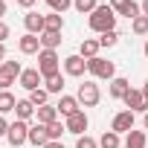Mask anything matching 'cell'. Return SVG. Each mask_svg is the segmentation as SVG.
<instances>
[{
	"instance_id": "cell-1",
	"label": "cell",
	"mask_w": 148,
	"mask_h": 148,
	"mask_svg": "<svg viewBox=\"0 0 148 148\" xmlns=\"http://www.w3.org/2000/svg\"><path fill=\"white\" fill-rule=\"evenodd\" d=\"M116 18H119V15L110 9V3H102V6L93 9V15H87V26H90L96 35H105V32L116 29Z\"/></svg>"
},
{
	"instance_id": "cell-2",
	"label": "cell",
	"mask_w": 148,
	"mask_h": 148,
	"mask_svg": "<svg viewBox=\"0 0 148 148\" xmlns=\"http://www.w3.org/2000/svg\"><path fill=\"white\" fill-rule=\"evenodd\" d=\"M87 73H90L93 79H108V82H113V79H116V64L108 61V58H102V55H96V58L87 61Z\"/></svg>"
},
{
	"instance_id": "cell-3",
	"label": "cell",
	"mask_w": 148,
	"mask_h": 148,
	"mask_svg": "<svg viewBox=\"0 0 148 148\" xmlns=\"http://www.w3.org/2000/svg\"><path fill=\"white\" fill-rule=\"evenodd\" d=\"M58 61H61V58H58L55 49H41V52H38V73H41L44 79L58 76V73H61V70H58V67H61Z\"/></svg>"
},
{
	"instance_id": "cell-4",
	"label": "cell",
	"mask_w": 148,
	"mask_h": 148,
	"mask_svg": "<svg viewBox=\"0 0 148 148\" xmlns=\"http://www.w3.org/2000/svg\"><path fill=\"white\" fill-rule=\"evenodd\" d=\"M76 99H79V105H82V108H96V105L102 102V90H99V84H96V82H84V84H79Z\"/></svg>"
},
{
	"instance_id": "cell-5",
	"label": "cell",
	"mask_w": 148,
	"mask_h": 148,
	"mask_svg": "<svg viewBox=\"0 0 148 148\" xmlns=\"http://www.w3.org/2000/svg\"><path fill=\"white\" fill-rule=\"evenodd\" d=\"M6 139H9V145H12V148H18V145L29 142V122H23V119H15V122L9 125V134H6Z\"/></svg>"
},
{
	"instance_id": "cell-6",
	"label": "cell",
	"mask_w": 148,
	"mask_h": 148,
	"mask_svg": "<svg viewBox=\"0 0 148 148\" xmlns=\"http://www.w3.org/2000/svg\"><path fill=\"white\" fill-rule=\"evenodd\" d=\"M125 110H134V113H148V99H145V93L142 90H136V87H131L128 93H125Z\"/></svg>"
},
{
	"instance_id": "cell-7",
	"label": "cell",
	"mask_w": 148,
	"mask_h": 148,
	"mask_svg": "<svg viewBox=\"0 0 148 148\" xmlns=\"http://www.w3.org/2000/svg\"><path fill=\"white\" fill-rule=\"evenodd\" d=\"M61 64H64V73L73 76V79H82L84 73H87V58H82L79 52H76V55H67Z\"/></svg>"
},
{
	"instance_id": "cell-8",
	"label": "cell",
	"mask_w": 148,
	"mask_h": 148,
	"mask_svg": "<svg viewBox=\"0 0 148 148\" xmlns=\"http://www.w3.org/2000/svg\"><path fill=\"white\" fill-rule=\"evenodd\" d=\"M134 122H136V113H134V110H119V113L113 116V122H110V131L128 134V131H134Z\"/></svg>"
},
{
	"instance_id": "cell-9",
	"label": "cell",
	"mask_w": 148,
	"mask_h": 148,
	"mask_svg": "<svg viewBox=\"0 0 148 148\" xmlns=\"http://www.w3.org/2000/svg\"><path fill=\"white\" fill-rule=\"evenodd\" d=\"M110 9H113L116 15L128 18V21H134V18H139V15H142L139 3H134V0H110Z\"/></svg>"
},
{
	"instance_id": "cell-10",
	"label": "cell",
	"mask_w": 148,
	"mask_h": 148,
	"mask_svg": "<svg viewBox=\"0 0 148 148\" xmlns=\"http://www.w3.org/2000/svg\"><path fill=\"white\" fill-rule=\"evenodd\" d=\"M64 125H67V134H76V136H84V131H87L90 119H87V113H84V110H79V113L67 116V119H64Z\"/></svg>"
},
{
	"instance_id": "cell-11",
	"label": "cell",
	"mask_w": 148,
	"mask_h": 148,
	"mask_svg": "<svg viewBox=\"0 0 148 148\" xmlns=\"http://www.w3.org/2000/svg\"><path fill=\"white\" fill-rule=\"evenodd\" d=\"M18 84H21V87H23L26 93H32V90H38V87L44 84V76L38 73V67H32V70H23V73H21Z\"/></svg>"
},
{
	"instance_id": "cell-12",
	"label": "cell",
	"mask_w": 148,
	"mask_h": 148,
	"mask_svg": "<svg viewBox=\"0 0 148 148\" xmlns=\"http://www.w3.org/2000/svg\"><path fill=\"white\" fill-rule=\"evenodd\" d=\"M23 26L29 35H41L47 29V15H38V12H26L23 15Z\"/></svg>"
},
{
	"instance_id": "cell-13",
	"label": "cell",
	"mask_w": 148,
	"mask_h": 148,
	"mask_svg": "<svg viewBox=\"0 0 148 148\" xmlns=\"http://www.w3.org/2000/svg\"><path fill=\"white\" fill-rule=\"evenodd\" d=\"M55 108H58V116H64V119L82 110L79 99H76V96H67V93H61V99H58V105H55Z\"/></svg>"
},
{
	"instance_id": "cell-14",
	"label": "cell",
	"mask_w": 148,
	"mask_h": 148,
	"mask_svg": "<svg viewBox=\"0 0 148 148\" xmlns=\"http://www.w3.org/2000/svg\"><path fill=\"white\" fill-rule=\"evenodd\" d=\"M18 49H21L23 55H38V52H41V38H38V35H29V32H26V35H23V38L18 41Z\"/></svg>"
},
{
	"instance_id": "cell-15",
	"label": "cell",
	"mask_w": 148,
	"mask_h": 148,
	"mask_svg": "<svg viewBox=\"0 0 148 148\" xmlns=\"http://www.w3.org/2000/svg\"><path fill=\"white\" fill-rule=\"evenodd\" d=\"M29 142H32L35 148H44V145L49 142V134H47V125H41V122L29 125Z\"/></svg>"
},
{
	"instance_id": "cell-16",
	"label": "cell",
	"mask_w": 148,
	"mask_h": 148,
	"mask_svg": "<svg viewBox=\"0 0 148 148\" xmlns=\"http://www.w3.org/2000/svg\"><path fill=\"white\" fill-rule=\"evenodd\" d=\"M35 105L29 102V99H18V105H15V119H23V122H32V116H35Z\"/></svg>"
},
{
	"instance_id": "cell-17",
	"label": "cell",
	"mask_w": 148,
	"mask_h": 148,
	"mask_svg": "<svg viewBox=\"0 0 148 148\" xmlns=\"http://www.w3.org/2000/svg\"><path fill=\"white\" fill-rule=\"evenodd\" d=\"M99 49H102L99 38H84V41H82V47H79V55L90 61V58H96V55H99Z\"/></svg>"
},
{
	"instance_id": "cell-18",
	"label": "cell",
	"mask_w": 148,
	"mask_h": 148,
	"mask_svg": "<svg viewBox=\"0 0 148 148\" xmlns=\"http://www.w3.org/2000/svg\"><path fill=\"white\" fill-rule=\"evenodd\" d=\"M148 145V139H145V131H128L125 134V142H122V148H145Z\"/></svg>"
},
{
	"instance_id": "cell-19",
	"label": "cell",
	"mask_w": 148,
	"mask_h": 148,
	"mask_svg": "<svg viewBox=\"0 0 148 148\" xmlns=\"http://www.w3.org/2000/svg\"><path fill=\"white\" fill-rule=\"evenodd\" d=\"M35 119H38L41 125H52V122L58 119V108H55V105H44V108L35 110Z\"/></svg>"
},
{
	"instance_id": "cell-20",
	"label": "cell",
	"mask_w": 148,
	"mask_h": 148,
	"mask_svg": "<svg viewBox=\"0 0 148 148\" xmlns=\"http://www.w3.org/2000/svg\"><path fill=\"white\" fill-rule=\"evenodd\" d=\"M131 90V82L128 79H122V76H116L113 82H110V99H125V93Z\"/></svg>"
},
{
	"instance_id": "cell-21",
	"label": "cell",
	"mask_w": 148,
	"mask_h": 148,
	"mask_svg": "<svg viewBox=\"0 0 148 148\" xmlns=\"http://www.w3.org/2000/svg\"><path fill=\"white\" fill-rule=\"evenodd\" d=\"M44 87H47V93H49V96H55V93H64V76L58 73V76H49V79H44Z\"/></svg>"
},
{
	"instance_id": "cell-22",
	"label": "cell",
	"mask_w": 148,
	"mask_h": 148,
	"mask_svg": "<svg viewBox=\"0 0 148 148\" xmlns=\"http://www.w3.org/2000/svg\"><path fill=\"white\" fill-rule=\"evenodd\" d=\"M41 49H58L61 44V32H41Z\"/></svg>"
},
{
	"instance_id": "cell-23",
	"label": "cell",
	"mask_w": 148,
	"mask_h": 148,
	"mask_svg": "<svg viewBox=\"0 0 148 148\" xmlns=\"http://www.w3.org/2000/svg\"><path fill=\"white\" fill-rule=\"evenodd\" d=\"M99 148H122L119 134H116V131H105V134L99 136Z\"/></svg>"
},
{
	"instance_id": "cell-24",
	"label": "cell",
	"mask_w": 148,
	"mask_h": 148,
	"mask_svg": "<svg viewBox=\"0 0 148 148\" xmlns=\"http://www.w3.org/2000/svg\"><path fill=\"white\" fill-rule=\"evenodd\" d=\"M15 105H18V99L9 93V90H0V113H15Z\"/></svg>"
},
{
	"instance_id": "cell-25",
	"label": "cell",
	"mask_w": 148,
	"mask_h": 148,
	"mask_svg": "<svg viewBox=\"0 0 148 148\" xmlns=\"http://www.w3.org/2000/svg\"><path fill=\"white\" fill-rule=\"evenodd\" d=\"M26 99H29L35 108H44V105H49V93H47V87H38V90H32Z\"/></svg>"
},
{
	"instance_id": "cell-26",
	"label": "cell",
	"mask_w": 148,
	"mask_h": 148,
	"mask_svg": "<svg viewBox=\"0 0 148 148\" xmlns=\"http://www.w3.org/2000/svg\"><path fill=\"white\" fill-rule=\"evenodd\" d=\"M64 29V18L58 15V12H49L47 15V29L44 32H61Z\"/></svg>"
},
{
	"instance_id": "cell-27",
	"label": "cell",
	"mask_w": 148,
	"mask_h": 148,
	"mask_svg": "<svg viewBox=\"0 0 148 148\" xmlns=\"http://www.w3.org/2000/svg\"><path fill=\"white\" fill-rule=\"evenodd\" d=\"M96 6H99L96 0H73V9H76L79 15H93Z\"/></svg>"
},
{
	"instance_id": "cell-28",
	"label": "cell",
	"mask_w": 148,
	"mask_h": 148,
	"mask_svg": "<svg viewBox=\"0 0 148 148\" xmlns=\"http://www.w3.org/2000/svg\"><path fill=\"white\" fill-rule=\"evenodd\" d=\"M131 32H134V35H148V18H145V15L134 18V21H131Z\"/></svg>"
},
{
	"instance_id": "cell-29",
	"label": "cell",
	"mask_w": 148,
	"mask_h": 148,
	"mask_svg": "<svg viewBox=\"0 0 148 148\" xmlns=\"http://www.w3.org/2000/svg\"><path fill=\"white\" fill-rule=\"evenodd\" d=\"M15 82H18V76H15V73H9L6 67H0V90H9Z\"/></svg>"
},
{
	"instance_id": "cell-30",
	"label": "cell",
	"mask_w": 148,
	"mask_h": 148,
	"mask_svg": "<svg viewBox=\"0 0 148 148\" xmlns=\"http://www.w3.org/2000/svg\"><path fill=\"white\" fill-rule=\"evenodd\" d=\"M47 6H49V12H58V15H64V12L73 6V0H47Z\"/></svg>"
},
{
	"instance_id": "cell-31",
	"label": "cell",
	"mask_w": 148,
	"mask_h": 148,
	"mask_svg": "<svg viewBox=\"0 0 148 148\" xmlns=\"http://www.w3.org/2000/svg\"><path fill=\"white\" fill-rule=\"evenodd\" d=\"M99 44H102V47H116V44H119V32H116V29H110V32L99 35Z\"/></svg>"
},
{
	"instance_id": "cell-32",
	"label": "cell",
	"mask_w": 148,
	"mask_h": 148,
	"mask_svg": "<svg viewBox=\"0 0 148 148\" xmlns=\"http://www.w3.org/2000/svg\"><path fill=\"white\" fill-rule=\"evenodd\" d=\"M64 131H67V125H64V122H58V119H55L52 125H47V134H49V139H61V134H64Z\"/></svg>"
},
{
	"instance_id": "cell-33",
	"label": "cell",
	"mask_w": 148,
	"mask_h": 148,
	"mask_svg": "<svg viewBox=\"0 0 148 148\" xmlns=\"http://www.w3.org/2000/svg\"><path fill=\"white\" fill-rule=\"evenodd\" d=\"M76 148H99V139H93V136H76Z\"/></svg>"
},
{
	"instance_id": "cell-34",
	"label": "cell",
	"mask_w": 148,
	"mask_h": 148,
	"mask_svg": "<svg viewBox=\"0 0 148 148\" xmlns=\"http://www.w3.org/2000/svg\"><path fill=\"white\" fill-rule=\"evenodd\" d=\"M3 67H6L9 73H15L18 79H21V73H23V67H21V61H3Z\"/></svg>"
},
{
	"instance_id": "cell-35",
	"label": "cell",
	"mask_w": 148,
	"mask_h": 148,
	"mask_svg": "<svg viewBox=\"0 0 148 148\" xmlns=\"http://www.w3.org/2000/svg\"><path fill=\"white\" fill-rule=\"evenodd\" d=\"M12 35V29H9V23L6 21H0V44H6V38Z\"/></svg>"
},
{
	"instance_id": "cell-36",
	"label": "cell",
	"mask_w": 148,
	"mask_h": 148,
	"mask_svg": "<svg viewBox=\"0 0 148 148\" xmlns=\"http://www.w3.org/2000/svg\"><path fill=\"white\" fill-rule=\"evenodd\" d=\"M9 125H12V122H6V116L0 113V136H6V134H9Z\"/></svg>"
},
{
	"instance_id": "cell-37",
	"label": "cell",
	"mask_w": 148,
	"mask_h": 148,
	"mask_svg": "<svg viewBox=\"0 0 148 148\" xmlns=\"http://www.w3.org/2000/svg\"><path fill=\"white\" fill-rule=\"evenodd\" d=\"M44 148H64V142H61V139H49Z\"/></svg>"
},
{
	"instance_id": "cell-38",
	"label": "cell",
	"mask_w": 148,
	"mask_h": 148,
	"mask_svg": "<svg viewBox=\"0 0 148 148\" xmlns=\"http://www.w3.org/2000/svg\"><path fill=\"white\" fill-rule=\"evenodd\" d=\"M18 6H23V9H32V6H35V0H18Z\"/></svg>"
},
{
	"instance_id": "cell-39",
	"label": "cell",
	"mask_w": 148,
	"mask_h": 148,
	"mask_svg": "<svg viewBox=\"0 0 148 148\" xmlns=\"http://www.w3.org/2000/svg\"><path fill=\"white\" fill-rule=\"evenodd\" d=\"M3 61H6V47L0 44V67H3Z\"/></svg>"
},
{
	"instance_id": "cell-40",
	"label": "cell",
	"mask_w": 148,
	"mask_h": 148,
	"mask_svg": "<svg viewBox=\"0 0 148 148\" xmlns=\"http://www.w3.org/2000/svg\"><path fill=\"white\" fill-rule=\"evenodd\" d=\"M139 9H142V15L148 18V0H142V3H139Z\"/></svg>"
},
{
	"instance_id": "cell-41",
	"label": "cell",
	"mask_w": 148,
	"mask_h": 148,
	"mask_svg": "<svg viewBox=\"0 0 148 148\" xmlns=\"http://www.w3.org/2000/svg\"><path fill=\"white\" fill-rule=\"evenodd\" d=\"M3 15H6V0H0V21H3Z\"/></svg>"
},
{
	"instance_id": "cell-42",
	"label": "cell",
	"mask_w": 148,
	"mask_h": 148,
	"mask_svg": "<svg viewBox=\"0 0 148 148\" xmlns=\"http://www.w3.org/2000/svg\"><path fill=\"white\" fill-rule=\"evenodd\" d=\"M142 93H145V99H148V79H145V84H142Z\"/></svg>"
},
{
	"instance_id": "cell-43",
	"label": "cell",
	"mask_w": 148,
	"mask_h": 148,
	"mask_svg": "<svg viewBox=\"0 0 148 148\" xmlns=\"http://www.w3.org/2000/svg\"><path fill=\"white\" fill-rule=\"evenodd\" d=\"M142 125H145V131H148V113H145V116H142Z\"/></svg>"
},
{
	"instance_id": "cell-44",
	"label": "cell",
	"mask_w": 148,
	"mask_h": 148,
	"mask_svg": "<svg viewBox=\"0 0 148 148\" xmlns=\"http://www.w3.org/2000/svg\"><path fill=\"white\" fill-rule=\"evenodd\" d=\"M142 52H145V58H148V38H145V47H142Z\"/></svg>"
}]
</instances>
